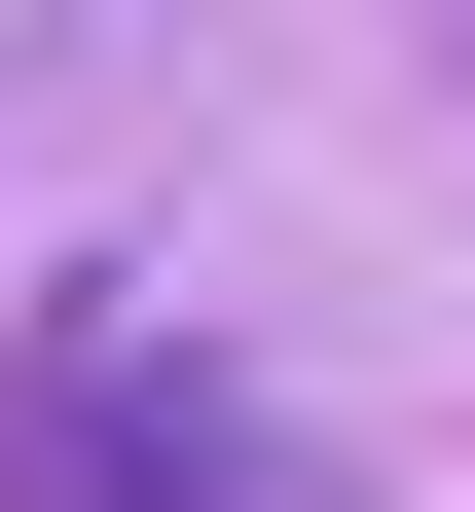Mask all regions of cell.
Listing matches in <instances>:
<instances>
[{
    "mask_svg": "<svg viewBox=\"0 0 475 512\" xmlns=\"http://www.w3.org/2000/svg\"><path fill=\"white\" fill-rule=\"evenodd\" d=\"M0 512H366L256 366H183V330H37L0 366Z\"/></svg>",
    "mask_w": 475,
    "mask_h": 512,
    "instance_id": "obj_1",
    "label": "cell"
}]
</instances>
